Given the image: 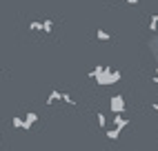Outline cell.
Returning a JSON list of instances; mask_svg holds the SVG:
<instances>
[{
    "label": "cell",
    "mask_w": 158,
    "mask_h": 151,
    "mask_svg": "<svg viewBox=\"0 0 158 151\" xmlns=\"http://www.w3.org/2000/svg\"><path fill=\"white\" fill-rule=\"evenodd\" d=\"M154 111H158V104H154Z\"/></svg>",
    "instance_id": "cell-18"
},
{
    "label": "cell",
    "mask_w": 158,
    "mask_h": 151,
    "mask_svg": "<svg viewBox=\"0 0 158 151\" xmlns=\"http://www.w3.org/2000/svg\"><path fill=\"white\" fill-rule=\"evenodd\" d=\"M96 38H98V40H102V42H105V40H109V38H111V36H109V34H107V31H105V29H98V31H96Z\"/></svg>",
    "instance_id": "cell-7"
},
{
    "label": "cell",
    "mask_w": 158,
    "mask_h": 151,
    "mask_svg": "<svg viewBox=\"0 0 158 151\" xmlns=\"http://www.w3.org/2000/svg\"><path fill=\"white\" fill-rule=\"evenodd\" d=\"M154 82L158 84V67H156V78H154Z\"/></svg>",
    "instance_id": "cell-16"
},
{
    "label": "cell",
    "mask_w": 158,
    "mask_h": 151,
    "mask_svg": "<svg viewBox=\"0 0 158 151\" xmlns=\"http://www.w3.org/2000/svg\"><path fill=\"white\" fill-rule=\"evenodd\" d=\"M38 120V116L34 113V111H29L27 116H25V120H23V129H31V124H34Z\"/></svg>",
    "instance_id": "cell-3"
},
{
    "label": "cell",
    "mask_w": 158,
    "mask_h": 151,
    "mask_svg": "<svg viewBox=\"0 0 158 151\" xmlns=\"http://www.w3.org/2000/svg\"><path fill=\"white\" fill-rule=\"evenodd\" d=\"M43 31H45V34H51V31H54V22H51V20H45V22H43Z\"/></svg>",
    "instance_id": "cell-8"
},
{
    "label": "cell",
    "mask_w": 158,
    "mask_h": 151,
    "mask_svg": "<svg viewBox=\"0 0 158 151\" xmlns=\"http://www.w3.org/2000/svg\"><path fill=\"white\" fill-rule=\"evenodd\" d=\"M60 96H62V93H60L58 89H54V91H51V93H49V98L45 100V104H54L56 100H60Z\"/></svg>",
    "instance_id": "cell-5"
},
{
    "label": "cell",
    "mask_w": 158,
    "mask_h": 151,
    "mask_svg": "<svg viewBox=\"0 0 158 151\" xmlns=\"http://www.w3.org/2000/svg\"><path fill=\"white\" fill-rule=\"evenodd\" d=\"M60 100H62V102H67V104H76V102H73V98H71L69 93H62V96H60Z\"/></svg>",
    "instance_id": "cell-10"
},
{
    "label": "cell",
    "mask_w": 158,
    "mask_h": 151,
    "mask_svg": "<svg viewBox=\"0 0 158 151\" xmlns=\"http://www.w3.org/2000/svg\"><path fill=\"white\" fill-rule=\"evenodd\" d=\"M11 124H14V129H23V118H20V116L11 118Z\"/></svg>",
    "instance_id": "cell-9"
},
{
    "label": "cell",
    "mask_w": 158,
    "mask_h": 151,
    "mask_svg": "<svg viewBox=\"0 0 158 151\" xmlns=\"http://www.w3.org/2000/svg\"><path fill=\"white\" fill-rule=\"evenodd\" d=\"M29 29H31V31H43V22H31Z\"/></svg>",
    "instance_id": "cell-13"
},
{
    "label": "cell",
    "mask_w": 158,
    "mask_h": 151,
    "mask_svg": "<svg viewBox=\"0 0 158 151\" xmlns=\"http://www.w3.org/2000/svg\"><path fill=\"white\" fill-rule=\"evenodd\" d=\"M111 122H114V127H118V129H125V127H127V124H129V120H125V118H123L120 113H118V116H116V118H114V120H111Z\"/></svg>",
    "instance_id": "cell-4"
},
{
    "label": "cell",
    "mask_w": 158,
    "mask_h": 151,
    "mask_svg": "<svg viewBox=\"0 0 158 151\" xmlns=\"http://www.w3.org/2000/svg\"><path fill=\"white\" fill-rule=\"evenodd\" d=\"M96 120H98L100 127H107V118H105V113H98V116H96Z\"/></svg>",
    "instance_id": "cell-11"
},
{
    "label": "cell",
    "mask_w": 158,
    "mask_h": 151,
    "mask_svg": "<svg viewBox=\"0 0 158 151\" xmlns=\"http://www.w3.org/2000/svg\"><path fill=\"white\" fill-rule=\"evenodd\" d=\"M127 2H129V5H138V0H127Z\"/></svg>",
    "instance_id": "cell-17"
},
{
    "label": "cell",
    "mask_w": 158,
    "mask_h": 151,
    "mask_svg": "<svg viewBox=\"0 0 158 151\" xmlns=\"http://www.w3.org/2000/svg\"><path fill=\"white\" fill-rule=\"evenodd\" d=\"M120 131H123V129H118V127H114V129H107V138H109V140H118Z\"/></svg>",
    "instance_id": "cell-6"
},
{
    "label": "cell",
    "mask_w": 158,
    "mask_h": 151,
    "mask_svg": "<svg viewBox=\"0 0 158 151\" xmlns=\"http://www.w3.org/2000/svg\"><path fill=\"white\" fill-rule=\"evenodd\" d=\"M152 20H154V22H158V14H154V16H152Z\"/></svg>",
    "instance_id": "cell-15"
},
{
    "label": "cell",
    "mask_w": 158,
    "mask_h": 151,
    "mask_svg": "<svg viewBox=\"0 0 158 151\" xmlns=\"http://www.w3.org/2000/svg\"><path fill=\"white\" fill-rule=\"evenodd\" d=\"M98 84H114V82H118L120 80V71H109L107 67L102 69V73L98 76Z\"/></svg>",
    "instance_id": "cell-1"
},
{
    "label": "cell",
    "mask_w": 158,
    "mask_h": 151,
    "mask_svg": "<svg viewBox=\"0 0 158 151\" xmlns=\"http://www.w3.org/2000/svg\"><path fill=\"white\" fill-rule=\"evenodd\" d=\"M111 111H114V113H123V111H125V100H123V96H114V98H111Z\"/></svg>",
    "instance_id": "cell-2"
},
{
    "label": "cell",
    "mask_w": 158,
    "mask_h": 151,
    "mask_svg": "<svg viewBox=\"0 0 158 151\" xmlns=\"http://www.w3.org/2000/svg\"><path fill=\"white\" fill-rule=\"evenodd\" d=\"M158 29V22H154V20H152V22H149V31H156Z\"/></svg>",
    "instance_id": "cell-14"
},
{
    "label": "cell",
    "mask_w": 158,
    "mask_h": 151,
    "mask_svg": "<svg viewBox=\"0 0 158 151\" xmlns=\"http://www.w3.org/2000/svg\"><path fill=\"white\" fill-rule=\"evenodd\" d=\"M102 69H105V67H96V69H94V71L89 73V78H98V76L102 73Z\"/></svg>",
    "instance_id": "cell-12"
}]
</instances>
